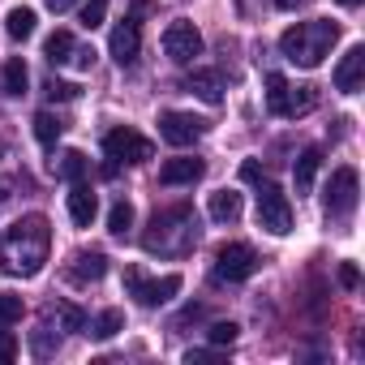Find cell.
<instances>
[{
	"instance_id": "15",
	"label": "cell",
	"mask_w": 365,
	"mask_h": 365,
	"mask_svg": "<svg viewBox=\"0 0 365 365\" xmlns=\"http://www.w3.org/2000/svg\"><path fill=\"white\" fill-rule=\"evenodd\" d=\"M202 172H207V163L198 155H176L159 168V180L163 185H194V180H202Z\"/></svg>"
},
{
	"instance_id": "26",
	"label": "cell",
	"mask_w": 365,
	"mask_h": 365,
	"mask_svg": "<svg viewBox=\"0 0 365 365\" xmlns=\"http://www.w3.org/2000/svg\"><path fill=\"white\" fill-rule=\"evenodd\" d=\"M65 133V125H61V116H52V112H39L35 116V138L43 142V146H56V138Z\"/></svg>"
},
{
	"instance_id": "6",
	"label": "cell",
	"mask_w": 365,
	"mask_h": 365,
	"mask_svg": "<svg viewBox=\"0 0 365 365\" xmlns=\"http://www.w3.org/2000/svg\"><path fill=\"white\" fill-rule=\"evenodd\" d=\"M254 271H258V254H254L245 241H228V245L215 250V271H211L215 284H241V279H250Z\"/></svg>"
},
{
	"instance_id": "24",
	"label": "cell",
	"mask_w": 365,
	"mask_h": 365,
	"mask_svg": "<svg viewBox=\"0 0 365 365\" xmlns=\"http://www.w3.org/2000/svg\"><path fill=\"white\" fill-rule=\"evenodd\" d=\"M86 327H91L86 335H95V339H112V335L125 327V314H120V309H103V314H99L95 322H86Z\"/></svg>"
},
{
	"instance_id": "22",
	"label": "cell",
	"mask_w": 365,
	"mask_h": 365,
	"mask_svg": "<svg viewBox=\"0 0 365 365\" xmlns=\"http://www.w3.org/2000/svg\"><path fill=\"white\" fill-rule=\"evenodd\" d=\"M108 232L112 237H129L133 232V202H112V211H108Z\"/></svg>"
},
{
	"instance_id": "17",
	"label": "cell",
	"mask_w": 365,
	"mask_h": 365,
	"mask_svg": "<svg viewBox=\"0 0 365 365\" xmlns=\"http://www.w3.org/2000/svg\"><path fill=\"white\" fill-rule=\"evenodd\" d=\"M185 91H194L202 103H220V99H224V82H220L215 69H194V73L185 78Z\"/></svg>"
},
{
	"instance_id": "29",
	"label": "cell",
	"mask_w": 365,
	"mask_h": 365,
	"mask_svg": "<svg viewBox=\"0 0 365 365\" xmlns=\"http://www.w3.org/2000/svg\"><path fill=\"white\" fill-rule=\"evenodd\" d=\"M103 18H108V0H86V9H82V26H86V31H95Z\"/></svg>"
},
{
	"instance_id": "4",
	"label": "cell",
	"mask_w": 365,
	"mask_h": 365,
	"mask_svg": "<svg viewBox=\"0 0 365 365\" xmlns=\"http://www.w3.org/2000/svg\"><path fill=\"white\" fill-rule=\"evenodd\" d=\"M314 103H318V91H314V86H292V82H284L279 73L267 78V108H271L275 116L292 120V116L314 112Z\"/></svg>"
},
{
	"instance_id": "19",
	"label": "cell",
	"mask_w": 365,
	"mask_h": 365,
	"mask_svg": "<svg viewBox=\"0 0 365 365\" xmlns=\"http://www.w3.org/2000/svg\"><path fill=\"white\" fill-rule=\"evenodd\" d=\"M211 220L215 224H237L241 220V194L237 190H220V194H211Z\"/></svg>"
},
{
	"instance_id": "35",
	"label": "cell",
	"mask_w": 365,
	"mask_h": 365,
	"mask_svg": "<svg viewBox=\"0 0 365 365\" xmlns=\"http://www.w3.org/2000/svg\"><path fill=\"white\" fill-rule=\"evenodd\" d=\"M241 176H245V180H258V185H262V168H258V163H254V159H250V163H245V168H241Z\"/></svg>"
},
{
	"instance_id": "28",
	"label": "cell",
	"mask_w": 365,
	"mask_h": 365,
	"mask_svg": "<svg viewBox=\"0 0 365 365\" xmlns=\"http://www.w3.org/2000/svg\"><path fill=\"white\" fill-rule=\"evenodd\" d=\"M56 318H61V331H86V314L78 305H56Z\"/></svg>"
},
{
	"instance_id": "7",
	"label": "cell",
	"mask_w": 365,
	"mask_h": 365,
	"mask_svg": "<svg viewBox=\"0 0 365 365\" xmlns=\"http://www.w3.org/2000/svg\"><path fill=\"white\" fill-rule=\"evenodd\" d=\"M356 198H361V176H356V168H335L331 172V185L322 194L327 215L331 220H348L356 211Z\"/></svg>"
},
{
	"instance_id": "14",
	"label": "cell",
	"mask_w": 365,
	"mask_h": 365,
	"mask_svg": "<svg viewBox=\"0 0 365 365\" xmlns=\"http://www.w3.org/2000/svg\"><path fill=\"white\" fill-rule=\"evenodd\" d=\"M65 275H69L73 284H99V279L108 275V254H103V250H78L73 262L65 267Z\"/></svg>"
},
{
	"instance_id": "18",
	"label": "cell",
	"mask_w": 365,
	"mask_h": 365,
	"mask_svg": "<svg viewBox=\"0 0 365 365\" xmlns=\"http://www.w3.org/2000/svg\"><path fill=\"white\" fill-rule=\"evenodd\" d=\"M318 168H322V150H318V146H309V150H301V155H297V163H292L297 194H309V190H314V176H318Z\"/></svg>"
},
{
	"instance_id": "8",
	"label": "cell",
	"mask_w": 365,
	"mask_h": 365,
	"mask_svg": "<svg viewBox=\"0 0 365 365\" xmlns=\"http://www.w3.org/2000/svg\"><path fill=\"white\" fill-rule=\"evenodd\" d=\"M258 228H267L271 237L292 232V202L279 185H262L258 190Z\"/></svg>"
},
{
	"instance_id": "12",
	"label": "cell",
	"mask_w": 365,
	"mask_h": 365,
	"mask_svg": "<svg viewBox=\"0 0 365 365\" xmlns=\"http://www.w3.org/2000/svg\"><path fill=\"white\" fill-rule=\"evenodd\" d=\"M108 52H112V61H116L120 69H129V65L138 61V52H142V26H138V18H125V22L112 31Z\"/></svg>"
},
{
	"instance_id": "10",
	"label": "cell",
	"mask_w": 365,
	"mask_h": 365,
	"mask_svg": "<svg viewBox=\"0 0 365 365\" xmlns=\"http://www.w3.org/2000/svg\"><path fill=\"white\" fill-rule=\"evenodd\" d=\"M103 155H108L112 163H146V159L155 155V146H150V138H142L138 129H112V133L103 138Z\"/></svg>"
},
{
	"instance_id": "13",
	"label": "cell",
	"mask_w": 365,
	"mask_h": 365,
	"mask_svg": "<svg viewBox=\"0 0 365 365\" xmlns=\"http://www.w3.org/2000/svg\"><path fill=\"white\" fill-rule=\"evenodd\" d=\"M335 91H344V95H356L361 91V82H365V48L361 43H352L344 56H339V65H335Z\"/></svg>"
},
{
	"instance_id": "25",
	"label": "cell",
	"mask_w": 365,
	"mask_h": 365,
	"mask_svg": "<svg viewBox=\"0 0 365 365\" xmlns=\"http://www.w3.org/2000/svg\"><path fill=\"white\" fill-rule=\"evenodd\" d=\"M86 168H91V163H86V155H82V150H65L56 172H61V176L69 180V185H73V180H86Z\"/></svg>"
},
{
	"instance_id": "11",
	"label": "cell",
	"mask_w": 365,
	"mask_h": 365,
	"mask_svg": "<svg viewBox=\"0 0 365 365\" xmlns=\"http://www.w3.org/2000/svg\"><path fill=\"white\" fill-rule=\"evenodd\" d=\"M202 133H207V120H198L190 112H163L159 116V138L168 146H194Z\"/></svg>"
},
{
	"instance_id": "30",
	"label": "cell",
	"mask_w": 365,
	"mask_h": 365,
	"mask_svg": "<svg viewBox=\"0 0 365 365\" xmlns=\"http://www.w3.org/2000/svg\"><path fill=\"white\" fill-rule=\"evenodd\" d=\"M237 331H241L237 322H215V327L207 331V339H211L215 348H224V344H232V339H237Z\"/></svg>"
},
{
	"instance_id": "5",
	"label": "cell",
	"mask_w": 365,
	"mask_h": 365,
	"mask_svg": "<svg viewBox=\"0 0 365 365\" xmlns=\"http://www.w3.org/2000/svg\"><path fill=\"white\" fill-rule=\"evenodd\" d=\"M125 292H129L138 305L159 309V305H168V301L180 292V275H159V279H146L138 267H125Z\"/></svg>"
},
{
	"instance_id": "33",
	"label": "cell",
	"mask_w": 365,
	"mask_h": 365,
	"mask_svg": "<svg viewBox=\"0 0 365 365\" xmlns=\"http://www.w3.org/2000/svg\"><path fill=\"white\" fill-rule=\"evenodd\" d=\"M339 284H344V288H356V284H361V275H356L352 262H339Z\"/></svg>"
},
{
	"instance_id": "36",
	"label": "cell",
	"mask_w": 365,
	"mask_h": 365,
	"mask_svg": "<svg viewBox=\"0 0 365 365\" xmlns=\"http://www.w3.org/2000/svg\"><path fill=\"white\" fill-rule=\"evenodd\" d=\"M43 5H48L52 14H65V9H73V0H43Z\"/></svg>"
},
{
	"instance_id": "9",
	"label": "cell",
	"mask_w": 365,
	"mask_h": 365,
	"mask_svg": "<svg viewBox=\"0 0 365 365\" xmlns=\"http://www.w3.org/2000/svg\"><path fill=\"white\" fill-rule=\"evenodd\" d=\"M163 52H168L176 65H194V61L202 56V35H198V26L185 22V18L168 22V31H163Z\"/></svg>"
},
{
	"instance_id": "16",
	"label": "cell",
	"mask_w": 365,
	"mask_h": 365,
	"mask_svg": "<svg viewBox=\"0 0 365 365\" xmlns=\"http://www.w3.org/2000/svg\"><path fill=\"white\" fill-rule=\"evenodd\" d=\"M95 215H99V198H95V190L82 185V180H73V190H69V220H73L78 228H91Z\"/></svg>"
},
{
	"instance_id": "37",
	"label": "cell",
	"mask_w": 365,
	"mask_h": 365,
	"mask_svg": "<svg viewBox=\"0 0 365 365\" xmlns=\"http://www.w3.org/2000/svg\"><path fill=\"white\" fill-rule=\"evenodd\" d=\"M339 5H344V9H352V5H361V0H339Z\"/></svg>"
},
{
	"instance_id": "27",
	"label": "cell",
	"mask_w": 365,
	"mask_h": 365,
	"mask_svg": "<svg viewBox=\"0 0 365 365\" xmlns=\"http://www.w3.org/2000/svg\"><path fill=\"white\" fill-rule=\"evenodd\" d=\"M22 297L18 292H0V327H14V322H22Z\"/></svg>"
},
{
	"instance_id": "23",
	"label": "cell",
	"mask_w": 365,
	"mask_h": 365,
	"mask_svg": "<svg viewBox=\"0 0 365 365\" xmlns=\"http://www.w3.org/2000/svg\"><path fill=\"white\" fill-rule=\"evenodd\" d=\"M26 82H31V69H26L22 56H14L5 65V95H26Z\"/></svg>"
},
{
	"instance_id": "2",
	"label": "cell",
	"mask_w": 365,
	"mask_h": 365,
	"mask_svg": "<svg viewBox=\"0 0 365 365\" xmlns=\"http://www.w3.org/2000/svg\"><path fill=\"white\" fill-rule=\"evenodd\" d=\"M198 245V215L190 207H168L155 211L146 232H142V250L159 254V258H185Z\"/></svg>"
},
{
	"instance_id": "34",
	"label": "cell",
	"mask_w": 365,
	"mask_h": 365,
	"mask_svg": "<svg viewBox=\"0 0 365 365\" xmlns=\"http://www.w3.org/2000/svg\"><path fill=\"white\" fill-rule=\"evenodd\" d=\"M91 61H95V52H91V48H73V61H69V65H78V69H91Z\"/></svg>"
},
{
	"instance_id": "32",
	"label": "cell",
	"mask_w": 365,
	"mask_h": 365,
	"mask_svg": "<svg viewBox=\"0 0 365 365\" xmlns=\"http://www.w3.org/2000/svg\"><path fill=\"white\" fill-rule=\"evenodd\" d=\"M18 356V339L9 335V327H0V361H14Z\"/></svg>"
},
{
	"instance_id": "31",
	"label": "cell",
	"mask_w": 365,
	"mask_h": 365,
	"mask_svg": "<svg viewBox=\"0 0 365 365\" xmlns=\"http://www.w3.org/2000/svg\"><path fill=\"white\" fill-rule=\"evenodd\" d=\"M48 99H52V103H56V99H61V103H65V99H78V86H73V82H61V78H48Z\"/></svg>"
},
{
	"instance_id": "20",
	"label": "cell",
	"mask_w": 365,
	"mask_h": 365,
	"mask_svg": "<svg viewBox=\"0 0 365 365\" xmlns=\"http://www.w3.org/2000/svg\"><path fill=\"white\" fill-rule=\"evenodd\" d=\"M73 35L69 31H56V35H48V43H43V56L52 61V65H69L73 61Z\"/></svg>"
},
{
	"instance_id": "1",
	"label": "cell",
	"mask_w": 365,
	"mask_h": 365,
	"mask_svg": "<svg viewBox=\"0 0 365 365\" xmlns=\"http://www.w3.org/2000/svg\"><path fill=\"white\" fill-rule=\"evenodd\" d=\"M48 250H52V224L43 215H22L14 228H5L0 237V267L9 275H39L43 262H48Z\"/></svg>"
},
{
	"instance_id": "21",
	"label": "cell",
	"mask_w": 365,
	"mask_h": 365,
	"mask_svg": "<svg viewBox=\"0 0 365 365\" xmlns=\"http://www.w3.org/2000/svg\"><path fill=\"white\" fill-rule=\"evenodd\" d=\"M35 22H39V18H35V9H9L5 31H9V39H18V43H22V39H31V35H35Z\"/></svg>"
},
{
	"instance_id": "3",
	"label": "cell",
	"mask_w": 365,
	"mask_h": 365,
	"mask_svg": "<svg viewBox=\"0 0 365 365\" xmlns=\"http://www.w3.org/2000/svg\"><path fill=\"white\" fill-rule=\"evenodd\" d=\"M335 39H339V26H335V22L309 18V22H297V26H288V31L279 35V52H284V61H292V65H301V69H318V65L331 56Z\"/></svg>"
}]
</instances>
